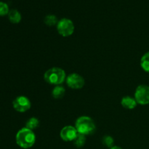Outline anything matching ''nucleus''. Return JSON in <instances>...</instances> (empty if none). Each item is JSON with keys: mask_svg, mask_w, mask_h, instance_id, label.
<instances>
[{"mask_svg": "<svg viewBox=\"0 0 149 149\" xmlns=\"http://www.w3.org/2000/svg\"><path fill=\"white\" fill-rule=\"evenodd\" d=\"M66 84L70 88L74 90H79L84 87L85 81L84 78L78 74H71L66 77Z\"/></svg>", "mask_w": 149, "mask_h": 149, "instance_id": "obj_7", "label": "nucleus"}, {"mask_svg": "<svg viewBox=\"0 0 149 149\" xmlns=\"http://www.w3.org/2000/svg\"><path fill=\"white\" fill-rule=\"evenodd\" d=\"M65 89L61 85H57L52 89V95L55 99H61L64 97Z\"/></svg>", "mask_w": 149, "mask_h": 149, "instance_id": "obj_10", "label": "nucleus"}, {"mask_svg": "<svg viewBox=\"0 0 149 149\" xmlns=\"http://www.w3.org/2000/svg\"><path fill=\"white\" fill-rule=\"evenodd\" d=\"M74 146L77 148H81L84 146L86 143V136L84 135H81V134H78L77 138L74 139Z\"/></svg>", "mask_w": 149, "mask_h": 149, "instance_id": "obj_14", "label": "nucleus"}, {"mask_svg": "<svg viewBox=\"0 0 149 149\" xmlns=\"http://www.w3.org/2000/svg\"><path fill=\"white\" fill-rule=\"evenodd\" d=\"M141 66L144 71L149 73V51L144 54L141 58Z\"/></svg>", "mask_w": 149, "mask_h": 149, "instance_id": "obj_12", "label": "nucleus"}, {"mask_svg": "<svg viewBox=\"0 0 149 149\" xmlns=\"http://www.w3.org/2000/svg\"><path fill=\"white\" fill-rule=\"evenodd\" d=\"M10 12L9 7L6 3L0 1V16H4L7 15Z\"/></svg>", "mask_w": 149, "mask_h": 149, "instance_id": "obj_17", "label": "nucleus"}, {"mask_svg": "<svg viewBox=\"0 0 149 149\" xmlns=\"http://www.w3.org/2000/svg\"><path fill=\"white\" fill-rule=\"evenodd\" d=\"M13 108L20 113H24L31 109V103L30 100L26 96H18L13 102Z\"/></svg>", "mask_w": 149, "mask_h": 149, "instance_id": "obj_6", "label": "nucleus"}, {"mask_svg": "<svg viewBox=\"0 0 149 149\" xmlns=\"http://www.w3.org/2000/svg\"><path fill=\"white\" fill-rule=\"evenodd\" d=\"M135 99L138 104L145 106L149 104V86L141 84L135 90Z\"/></svg>", "mask_w": 149, "mask_h": 149, "instance_id": "obj_5", "label": "nucleus"}, {"mask_svg": "<svg viewBox=\"0 0 149 149\" xmlns=\"http://www.w3.org/2000/svg\"><path fill=\"white\" fill-rule=\"evenodd\" d=\"M121 104L125 109L132 110L136 107L138 103L135 97H132L131 96H125V97H122V100H121Z\"/></svg>", "mask_w": 149, "mask_h": 149, "instance_id": "obj_9", "label": "nucleus"}, {"mask_svg": "<svg viewBox=\"0 0 149 149\" xmlns=\"http://www.w3.org/2000/svg\"><path fill=\"white\" fill-rule=\"evenodd\" d=\"M74 24L71 20L68 18H62L57 24V31L61 36L68 37L74 33Z\"/></svg>", "mask_w": 149, "mask_h": 149, "instance_id": "obj_4", "label": "nucleus"}, {"mask_svg": "<svg viewBox=\"0 0 149 149\" xmlns=\"http://www.w3.org/2000/svg\"><path fill=\"white\" fill-rule=\"evenodd\" d=\"M109 149H123V148H122L121 147H119V146H113V147H111V148H109Z\"/></svg>", "mask_w": 149, "mask_h": 149, "instance_id": "obj_18", "label": "nucleus"}, {"mask_svg": "<svg viewBox=\"0 0 149 149\" xmlns=\"http://www.w3.org/2000/svg\"><path fill=\"white\" fill-rule=\"evenodd\" d=\"M44 79L47 83L52 85H61L66 79V74L63 69L53 67L48 69L44 74Z\"/></svg>", "mask_w": 149, "mask_h": 149, "instance_id": "obj_2", "label": "nucleus"}, {"mask_svg": "<svg viewBox=\"0 0 149 149\" xmlns=\"http://www.w3.org/2000/svg\"><path fill=\"white\" fill-rule=\"evenodd\" d=\"M44 21H45V24L47 25L48 26H53L58 24L59 20H58L56 16L54 15H48L45 17Z\"/></svg>", "mask_w": 149, "mask_h": 149, "instance_id": "obj_15", "label": "nucleus"}, {"mask_svg": "<svg viewBox=\"0 0 149 149\" xmlns=\"http://www.w3.org/2000/svg\"><path fill=\"white\" fill-rule=\"evenodd\" d=\"M39 121L37 118L36 117H31L26 122V127L29 130H36L39 127Z\"/></svg>", "mask_w": 149, "mask_h": 149, "instance_id": "obj_13", "label": "nucleus"}, {"mask_svg": "<svg viewBox=\"0 0 149 149\" xmlns=\"http://www.w3.org/2000/svg\"><path fill=\"white\" fill-rule=\"evenodd\" d=\"M103 143L106 146H107L108 148H111V147L113 146V144H114V140L110 135H106L104 138H103Z\"/></svg>", "mask_w": 149, "mask_h": 149, "instance_id": "obj_16", "label": "nucleus"}, {"mask_svg": "<svg viewBox=\"0 0 149 149\" xmlns=\"http://www.w3.org/2000/svg\"><path fill=\"white\" fill-rule=\"evenodd\" d=\"M8 17L12 23H19L21 20V15L17 10H12L9 12Z\"/></svg>", "mask_w": 149, "mask_h": 149, "instance_id": "obj_11", "label": "nucleus"}, {"mask_svg": "<svg viewBox=\"0 0 149 149\" xmlns=\"http://www.w3.org/2000/svg\"><path fill=\"white\" fill-rule=\"evenodd\" d=\"M78 134L75 127L68 125V126H65L63 128H62L61 132H60V136L63 141H65V142H69V141H74Z\"/></svg>", "mask_w": 149, "mask_h": 149, "instance_id": "obj_8", "label": "nucleus"}, {"mask_svg": "<svg viewBox=\"0 0 149 149\" xmlns=\"http://www.w3.org/2000/svg\"><path fill=\"white\" fill-rule=\"evenodd\" d=\"M16 143L20 148L27 149L31 148L36 142V135L31 130L26 127L20 129L15 136Z\"/></svg>", "mask_w": 149, "mask_h": 149, "instance_id": "obj_1", "label": "nucleus"}, {"mask_svg": "<svg viewBox=\"0 0 149 149\" xmlns=\"http://www.w3.org/2000/svg\"><path fill=\"white\" fill-rule=\"evenodd\" d=\"M75 127L79 134L85 136L94 133L96 129L94 121L92 118L87 116L79 117L76 121Z\"/></svg>", "mask_w": 149, "mask_h": 149, "instance_id": "obj_3", "label": "nucleus"}]
</instances>
